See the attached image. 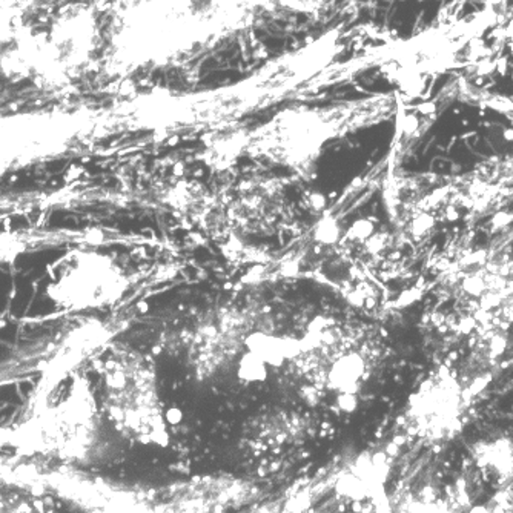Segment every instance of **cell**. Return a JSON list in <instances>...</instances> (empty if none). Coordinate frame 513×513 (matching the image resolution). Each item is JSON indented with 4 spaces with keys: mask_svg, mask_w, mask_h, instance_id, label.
<instances>
[{
    "mask_svg": "<svg viewBox=\"0 0 513 513\" xmlns=\"http://www.w3.org/2000/svg\"><path fill=\"white\" fill-rule=\"evenodd\" d=\"M94 58L84 86L116 88L181 68L276 22L322 21L339 0H90Z\"/></svg>",
    "mask_w": 513,
    "mask_h": 513,
    "instance_id": "6da1fadb",
    "label": "cell"
},
{
    "mask_svg": "<svg viewBox=\"0 0 513 513\" xmlns=\"http://www.w3.org/2000/svg\"><path fill=\"white\" fill-rule=\"evenodd\" d=\"M389 105V97L378 95L369 101L329 108H287L263 127L246 133V149L268 155L306 175L314 170L315 160L331 138L337 137L354 122L381 116Z\"/></svg>",
    "mask_w": 513,
    "mask_h": 513,
    "instance_id": "7a4b0ae2",
    "label": "cell"
},
{
    "mask_svg": "<svg viewBox=\"0 0 513 513\" xmlns=\"http://www.w3.org/2000/svg\"><path fill=\"white\" fill-rule=\"evenodd\" d=\"M95 434L94 404L86 386L77 383L68 400L39 411L14 429H0V446L19 456L58 461H84Z\"/></svg>",
    "mask_w": 513,
    "mask_h": 513,
    "instance_id": "3957f363",
    "label": "cell"
},
{
    "mask_svg": "<svg viewBox=\"0 0 513 513\" xmlns=\"http://www.w3.org/2000/svg\"><path fill=\"white\" fill-rule=\"evenodd\" d=\"M56 302L71 309L111 305L120 298L127 280L105 255L71 254L62 261L54 283Z\"/></svg>",
    "mask_w": 513,
    "mask_h": 513,
    "instance_id": "277c9868",
    "label": "cell"
},
{
    "mask_svg": "<svg viewBox=\"0 0 513 513\" xmlns=\"http://www.w3.org/2000/svg\"><path fill=\"white\" fill-rule=\"evenodd\" d=\"M66 0H0V58L42 17Z\"/></svg>",
    "mask_w": 513,
    "mask_h": 513,
    "instance_id": "5b68a950",
    "label": "cell"
},
{
    "mask_svg": "<svg viewBox=\"0 0 513 513\" xmlns=\"http://www.w3.org/2000/svg\"><path fill=\"white\" fill-rule=\"evenodd\" d=\"M246 346H248L249 352L259 355L266 365L274 366V367L283 365L286 358H291L300 350L298 341L276 339L266 333L251 335L246 340Z\"/></svg>",
    "mask_w": 513,
    "mask_h": 513,
    "instance_id": "8992f818",
    "label": "cell"
},
{
    "mask_svg": "<svg viewBox=\"0 0 513 513\" xmlns=\"http://www.w3.org/2000/svg\"><path fill=\"white\" fill-rule=\"evenodd\" d=\"M365 374V363L357 355H346L333 365L329 381L340 394H354L357 383Z\"/></svg>",
    "mask_w": 513,
    "mask_h": 513,
    "instance_id": "52a82bcc",
    "label": "cell"
},
{
    "mask_svg": "<svg viewBox=\"0 0 513 513\" xmlns=\"http://www.w3.org/2000/svg\"><path fill=\"white\" fill-rule=\"evenodd\" d=\"M0 491V513H49L47 504L36 492L16 487Z\"/></svg>",
    "mask_w": 513,
    "mask_h": 513,
    "instance_id": "ba28073f",
    "label": "cell"
},
{
    "mask_svg": "<svg viewBox=\"0 0 513 513\" xmlns=\"http://www.w3.org/2000/svg\"><path fill=\"white\" fill-rule=\"evenodd\" d=\"M238 376L240 380L249 381V383L266 380L268 369H266L265 361L261 360L259 355L249 352L244 355L238 365Z\"/></svg>",
    "mask_w": 513,
    "mask_h": 513,
    "instance_id": "9c48e42d",
    "label": "cell"
},
{
    "mask_svg": "<svg viewBox=\"0 0 513 513\" xmlns=\"http://www.w3.org/2000/svg\"><path fill=\"white\" fill-rule=\"evenodd\" d=\"M482 103L492 106L498 112H501V114L508 116L509 119L513 120V101H510V99H506V97H501V95L486 94L484 97H482Z\"/></svg>",
    "mask_w": 513,
    "mask_h": 513,
    "instance_id": "30bf717a",
    "label": "cell"
},
{
    "mask_svg": "<svg viewBox=\"0 0 513 513\" xmlns=\"http://www.w3.org/2000/svg\"><path fill=\"white\" fill-rule=\"evenodd\" d=\"M339 406L344 412H352L357 406V398L354 394H340Z\"/></svg>",
    "mask_w": 513,
    "mask_h": 513,
    "instance_id": "8fae6325",
    "label": "cell"
},
{
    "mask_svg": "<svg viewBox=\"0 0 513 513\" xmlns=\"http://www.w3.org/2000/svg\"><path fill=\"white\" fill-rule=\"evenodd\" d=\"M164 417H166V421L172 424V426H174V424H179L181 421V412L179 409H171V411L166 412Z\"/></svg>",
    "mask_w": 513,
    "mask_h": 513,
    "instance_id": "7c38bea8",
    "label": "cell"
}]
</instances>
